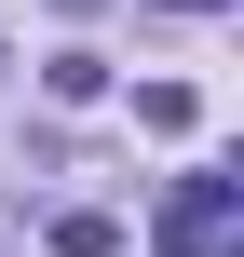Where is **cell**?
<instances>
[{
    "mask_svg": "<svg viewBox=\"0 0 244 257\" xmlns=\"http://www.w3.org/2000/svg\"><path fill=\"white\" fill-rule=\"evenodd\" d=\"M136 122H149V136H190L204 95H190V81H136Z\"/></svg>",
    "mask_w": 244,
    "mask_h": 257,
    "instance_id": "obj_2",
    "label": "cell"
},
{
    "mask_svg": "<svg viewBox=\"0 0 244 257\" xmlns=\"http://www.w3.org/2000/svg\"><path fill=\"white\" fill-rule=\"evenodd\" d=\"M54 257H122V217H95V203H82V217H54Z\"/></svg>",
    "mask_w": 244,
    "mask_h": 257,
    "instance_id": "obj_3",
    "label": "cell"
},
{
    "mask_svg": "<svg viewBox=\"0 0 244 257\" xmlns=\"http://www.w3.org/2000/svg\"><path fill=\"white\" fill-rule=\"evenodd\" d=\"M231 217H244V176H177V203H163V257H217Z\"/></svg>",
    "mask_w": 244,
    "mask_h": 257,
    "instance_id": "obj_1",
    "label": "cell"
},
{
    "mask_svg": "<svg viewBox=\"0 0 244 257\" xmlns=\"http://www.w3.org/2000/svg\"><path fill=\"white\" fill-rule=\"evenodd\" d=\"M163 14H231V0H163Z\"/></svg>",
    "mask_w": 244,
    "mask_h": 257,
    "instance_id": "obj_4",
    "label": "cell"
},
{
    "mask_svg": "<svg viewBox=\"0 0 244 257\" xmlns=\"http://www.w3.org/2000/svg\"><path fill=\"white\" fill-rule=\"evenodd\" d=\"M54 14H95V0H54Z\"/></svg>",
    "mask_w": 244,
    "mask_h": 257,
    "instance_id": "obj_5",
    "label": "cell"
}]
</instances>
